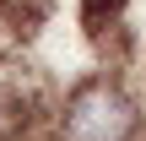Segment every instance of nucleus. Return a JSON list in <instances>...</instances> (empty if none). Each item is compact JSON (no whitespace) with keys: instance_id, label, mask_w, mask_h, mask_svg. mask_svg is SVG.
Instances as JSON below:
<instances>
[{"instance_id":"obj_1","label":"nucleus","mask_w":146,"mask_h":141,"mask_svg":"<svg viewBox=\"0 0 146 141\" xmlns=\"http://www.w3.org/2000/svg\"><path fill=\"white\" fill-rule=\"evenodd\" d=\"M141 125L130 92L108 76L81 82L60 109V141H130Z\"/></svg>"},{"instance_id":"obj_2","label":"nucleus","mask_w":146,"mask_h":141,"mask_svg":"<svg viewBox=\"0 0 146 141\" xmlns=\"http://www.w3.org/2000/svg\"><path fill=\"white\" fill-rule=\"evenodd\" d=\"M49 114V87L33 65L0 60V141H22Z\"/></svg>"},{"instance_id":"obj_3","label":"nucleus","mask_w":146,"mask_h":141,"mask_svg":"<svg viewBox=\"0 0 146 141\" xmlns=\"http://www.w3.org/2000/svg\"><path fill=\"white\" fill-rule=\"evenodd\" d=\"M49 5H54V0H0V22L16 27V33H33V27L49 16Z\"/></svg>"}]
</instances>
